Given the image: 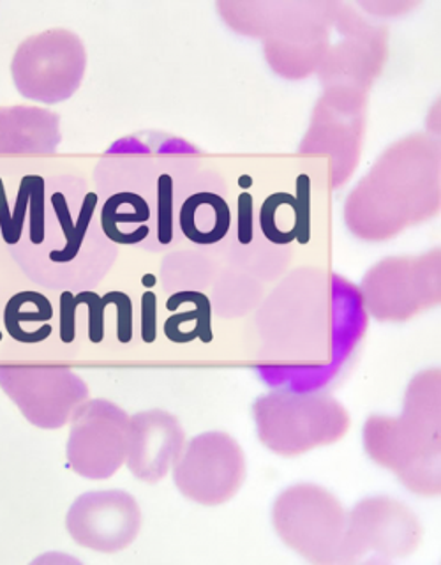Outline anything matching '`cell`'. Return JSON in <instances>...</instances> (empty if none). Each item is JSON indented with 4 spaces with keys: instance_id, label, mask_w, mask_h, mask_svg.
Instances as JSON below:
<instances>
[{
    "instance_id": "obj_1",
    "label": "cell",
    "mask_w": 441,
    "mask_h": 565,
    "mask_svg": "<svg viewBox=\"0 0 441 565\" xmlns=\"http://www.w3.org/2000/svg\"><path fill=\"white\" fill-rule=\"evenodd\" d=\"M49 223L46 241L41 247L26 244L9 247L11 255H25L43 262L41 287L50 290H87L108 273L110 265L87 255V249L117 252L106 237L88 241V235L101 234L96 212L99 194L87 190V182L78 177L50 179Z\"/></svg>"
},
{
    "instance_id": "obj_2",
    "label": "cell",
    "mask_w": 441,
    "mask_h": 565,
    "mask_svg": "<svg viewBox=\"0 0 441 565\" xmlns=\"http://www.w3.org/2000/svg\"><path fill=\"white\" fill-rule=\"evenodd\" d=\"M173 479L185 499L217 505L237 493L246 476L243 449L225 433H203L182 449Z\"/></svg>"
},
{
    "instance_id": "obj_3",
    "label": "cell",
    "mask_w": 441,
    "mask_h": 565,
    "mask_svg": "<svg viewBox=\"0 0 441 565\" xmlns=\"http://www.w3.org/2000/svg\"><path fill=\"white\" fill-rule=\"evenodd\" d=\"M128 423V415L105 399L79 406L67 440L71 468L87 479H108L119 472L126 461Z\"/></svg>"
},
{
    "instance_id": "obj_4",
    "label": "cell",
    "mask_w": 441,
    "mask_h": 565,
    "mask_svg": "<svg viewBox=\"0 0 441 565\" xmlns=\"http://www.w3.org/2000/svg\"><path fill=\"white\" fill-rule=\"evenodd\" d=\"M66 529L82 547L97 553L122 552L140 532V505L128 491H88L67 511Z\"/></svg>"
},
{
    "instance_id": "obj_5",
    "label": "cell",
    "mask_w": 441,
    "mask_h": 565,
    "mask_svg": "<svg viewBox=\"0 0 441 565\" xmlns=\"http://www.w3.org/2000/svg\"><path fill=\"white\" fill-rule=\"evenodd\" d=\"M185 435L172 414L163 411L132 415L126 431V463L138 481H161L184 449Z\"/></svg>"
},
{
    "instance_id": "obj_6",
    "label": "cell",
    "mask_w": 441,
    "mask_h": 565,
    "mask_svg": "<svg viewBox=\"0 0 441 565\" xmlns=\"http://www.w3.org/2000/svg\"><path fill=\"white\" fill-rule=\"evenodd\" d=\"M225 182L217 173L191 177L176 193V228L196 246H217L228 237L234 216Z\"/></svg>"
},
{
    "instance_id": "obj_7",
    "label": "cell",
    "mask_w": 441,
    "mask_h": 565,
    "mask_svg": "<svg viewBox=\"0 0 441 565\" xmlns=\"http://www.w3.org/2000/svg\"><path fill=\"white\" fill-rule=\"evenodd\" d=\"M99 226L115 246H140L150 252L154 241L152 202L132 191L108 194L99 209Z\"/></svg>"
},
{
    "instance_id": "obj_8",
    "label": "cell",
    "mask_w": 441,
    "mask_h": 565,
    "mask_svg": "<svg viewBox=\"0 0 441 565\" xmlns=\"http://www.w3.org/2000/svg\"><path fill=\"white\" fill-rule=\"evenodd\" d=\"M166 311L170 317L164 322L163 331L168 341L176 344H187L196 341V335L190 331V323L198 332V340L208 344L214 340L212 331V300L203 291H175L166 299Z\"/></svg>"
},
{
    "instance_id": "obj_9",
    "label": "cell",
    "mask_w": 441,
    "mask_h": 565,
    "mask_svg": "<svg viewBox=\"0 0 441 565\" xmlns=\"http://www.w3.org/2000/svg\"><path fill=\"white\" fill-rule=\"evenodd\" d=\"M78 306H85L87 311L88 341L99 344L105 341L106 309L108 306L117 308V340L119 343L129 344L135 335V309L132 300L126 291L111 290L105 296H99L94 290H82L75 294Z\"/></svg>"
},
{
    "instance_id": "obj_10",
    "label": "cell",
    "mask_w": 441,
    "mask_h": 565,
    "mask_svg": "<svg viewBox=\"0 0 441 565\" xmlns=\"http://www.w3.org/2000/svg\"><path fill=\"white\" fill-rule=\"evenodd\" d=\"M55 311L49 297L43 296L40 291L23 290L9 297L4 306L6 332L11 340L22 344H35L31 334H26L25 323H52Z\"/></svg>"
},
{
    "instance_id": "obj_11",
    "label": "cell",
    "mask_w": 441,
    "mask_h": 565,
    "mask_svg": "<svg viewBox=\"0 0 441 565\" xmlns=\"http://www.w3.org/2000/svg\"><path fill=\"white\" fill-rule=\"evenodd\" d=\"M176 179L172 173L161 172L155 181L154 200V241L150 252H161L176 241Z\"/></svg>"
},
{
    "instance_id": "obj_12",
    "label": "cell",
    "mask_w": 441,
    "mask_h": 565,
    "mask_svg": "<svg viewBox=\"0 0 441 565\" xmlns=\"http://www.w3.org/2000/svg\"><path fill=\"white\" fill-rule=\"evenodd\" d=\"M25 177L29 188V216L22 241L26 246L41 247L46 241V223H49V182L43 175L31 173Z\"/></svg>"
},
{
    "instance_id": "obj_13",
    "label": "cell",
    "mask_w": 441,
    "mask_h": 565,
    "mask_svg": "<svg viewBox=\"0 0 441 565\" xmlns=\"http://www.w3.org/2000/svg\"><path fill=\"white\" fill-rule=\"evenodd\" d=\"M293 194L273 193L267 196L260 209V230L267 243L272 246H290L295 238L282 232L278 223V214L284 203L290 202Z\"/></svg>"
},
{
    "instance_id": "obj_14",
    "label": "cell",
    "mask_w": 441,
    "mask_h": 565,
    "mask_svg": "<svg viewBox=\"0 0 441 565\" xmlns=\"http://www.w3.org/2000/svg\"><path fill=\"white\" fill-rule=\"evenodd\" d=\"M293 220H295L297 241L308 244L311 241V179L308 173H300L295 181L293 194Z\"/></svg>"
},
{
    "instance_id": "obj_15",
    "label": "cell",
    "mask_w": 441,
    "mask_h": 565,
    "mask_svg": "<svg viewBox=\"0 0 441 565\" xmlns=\"http://www.w3.org/2000/svg\"><path fill=\"white\" fill-rule=\"evenodd\" d=\"M256 241L255 199L252 194L240 193L237 199V226H235V246H251Z\"/></svg>"
},
{
    "instance_id": "obj_16",
    "label": "cell",
    "mask_w": 441,
    "mask_h": 565,
    "mask_svg": "<svg viewBox=\"0 0 441 565\" xmlns=\"http://www.w3.org/2000/svg\"><path fill=\"white\" fill-rule=\"evenodd\" d=\"M78 308L75 291L62 290L58 297V338L64 344H73L76 341Z\"/></svg>"
},
{
    "instance_id": "obj_17",
    "label": "cell",
    "mask_w": 441,
    "mask_h": 565,
    "mask_svg": "<svg viewBox=\"0 0 441 565\" xmlns=\"http://www.w3.org/2000/svg\"><path fill=\"white\" fill-rule=\"evenodd\" d=\"M140 334L146 344L155 343L158 340V296L152 290H147L141 296Z\"/></svg>"
},
{
    "instance_id": "obj_18",
    "label": "cell",
    "mask_w": 441,
    "mask_h": 565,
    "mask_svg": "<svg viewBox=\"0 0 441 565\" xmlns=\"http://www.w3.org/2000/svg\"><path fill=\"white\" fill-rule=\"evenodd\" d=\"M0 237L9 247L18 246L23 238L14 228L13 209L9 205L8 191L2 179H0Z\"/></svg>"
},
{
    "instance_id": "obj_19",
    "label": "cell",
    "mask_w": 441,
    "mask_h": 565,
    "mask_svg": "<svg viewBox=\"0 0 441 565\" xmlns=\"http://www.w3.org/2000/svg\"><path fill=\"white\" fill-rule=\"evenodd\" d=\"M155 282H158V278H155V274L147 273L143 274V278H141V285L146 288L155 287Z\"/></svg>"
},
{
    "instance_id": "obj_20",
    "label": "cell",
    "mask_w": 441,
    "mask_h": 565,
    "mask_svg": "<svg viewBox=\"0 0 441 565\" xmlns=\"http://www.w3.org/2000/svg\"><path fill=\"white\" fill-rule=\"evenodd\" d=\"M252 179L249 175H243L238 179V185H243V188H249L251 185Z\"/></svg>"
},
{
    "instance_id": "obj_21",
    "label": "cell",
    "mask_w": 441,
    "mask_h": 565,
    "mask_svg": "<svg viewBox=\"0 0 441 565\" xmlns=\"http://www.w3.org/2000/svg\"><path fill=\"white\" fill-rule=\"evenodd\" d=\"M0 341H2V331H0Z\"/></svg>"
},
{
    "instance_id": "obj_22",
    "label": "cell",
    "mask_w": 441,
    "mask_h": 565,
    "mask_svg": "<svg viewBox=\"0 0 441 565\" xmlns=\"http://www.w3.org/2000/svg\"><path fill=\"white\" fill-rule=\"evenodd\" d=\"M0 179H2V177H0Z\"/></svg>"
}]
</instances>
